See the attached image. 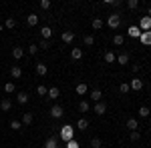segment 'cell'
Listing matches in <instances>:
<instances>
[{
	"instance_id": "obj_1",
	"label": "cell",
	"mask_w": 151,
	"mask_h": 148,
	"mask_svg": "<svg viewBox=\"0 0 151 148\" xmlns=\"http://www.w3.org/2000/svg\"><path fill=\"white\" fill-rule=\"evenodd\" d=\"M58 136L63 138L65 142H69V140H73V138H75V128H73L70 124H65L63 128H60V134H58Z\"/></svg>"
},
{
	"instance_id": "obj_2",
	"label": "cell",
	"mask_w": 151,
	"mask_h": 148,
	"mask_svg": "<svg viewBox=\"0 0 151 148\" xmlns=\"http://www.w3.org/2000/svg\"><path fill=\"white\" fill-rule=\"evenodd\" d=\"M107 24L113 28V30H117L119 26H121V14H117V12H113L109 18H107Z\"/></svg>"
},
{
	"instance_id": "obj_3",
	"label": "cell",
	"mask_w": 151,
	"mask_h": 148,
	"mask_svg": "<svg viewBox=\"0 0 151 148\" xmlns=\"http://www.w3.org/2000/svg\"><path fill=\"white\" fill-rule=\"evenodd\" d=\"M139 30L141 32H149L151 30V18L149 16H143V18L139 20Z\"/></svg>"
},
{
	"instance_id": "obj_4",
	"label": "cell",
	"mask_w": 151,
	"mask_h": 148,
	"mask_svg": "<svg viewBox=\"0 0 151 148\" xmlns=\"http://www.w3.org/2000/svg\"><path fill=\"white\" fill-rule=\"evenodd\" d=\"M50 116H52V118H60V116H63V106L55 104V106L50 108Z\"/></svg>"
},
{
	"instance_id": "obj_5",
	"label": "cell",
	"mask_w": 151,
	"mask_h": 148,
	"mask_svg": "<svg viewBox=\"0 0 151 148\" xmlns=\"http://www.w3.org/2000/svg\"><path fill=\"white\" fill-rule=\"evenodd\" d=\"M129 88H133V90H141V88H143V80H141V78H133V80H131V84H129Z\"/></svg>"
},
{
	"instance_id": "obj_6",
	"label": "cell",
	"mask_w": 151,
	"mask_h": 148,
	"mask_svg": "<svg viewBox=\"0 0 151 148\" xmlns=\"http://www.w3.org/2000/svg\"><path fill=\"white\" fill-rule=\"evenodd\" d=\"M139 40H141L145 46H151V30H149V32H141Z\"/></svg>"
},
{
	"instance_id": "obj_7",
	"label": "cell",
	"mask_w": 151,
	"mask_h": 148,
	"mask_svg": "<svg viewBox=\"0 0 151 148\" xmlns=\"http://www.w3.org/2000/svg\"><path fill=\"white\" fill-rule=\"evenodd\" d=\"M10 76L14 80H18L20 76H22V68H20V66H12V68H10Z\"/></svg>"
},
{
	"instance_id": "obj_8",
	"label": "cell",
	"mask_w": 151,
	"mask_h": 148,
	"mask_svg": "<svg viewBox=\"0 0 151 148\" xmlns=\"http://www.w3.org/2000/svg\"><path fill=\"white\" fill-rule=\"evenodd\" d=\"M95 112L99 114V116L105 114V112H107V104H105V102H95Z\"/></svg>"
},
{
	"instance_id": "obj_9",
	"label": "cell",
	"mask_w": 151,
	"mask_h": 148,
	"mask_svg": "<svg viewBox=\"0 0 151 148\" xmlns=\"http://www.w3.org/2000/svg\"><path fill=\"white\" fill-rule=\"evenodd\" d=\"M47 72H48V68H47L45 62H38V64H36V74H38V76H45Z\"/></svg>"
},
{
	"instance_id": "obj_10",
	"label": "cell",
	"mask_w": 151,
	"mask_h": 148,
	"mask_svg": "<svg viewBox=\"0 0 151 148\" xmlns=\"http://www.w3.org/2000/svg\"><path fill=\"white\" fill-rule=\"evenodd\" d=\"M58 96H60V90H58L57 86H52V88H48V98H50V100H57Z\"/></svg>"
},
{
	"instance_id": "obj_11",
	"label": "cell",
	"mask_w": 151,
	"mask_h": 148,
	"mask_svg": "<svg viewBox=\"0 0 151 148\" xmlns=\"http://www.w3.org/2000/svg\"><path fill=\"white\" fill-rule=\"evenodd\" d=\"M60 38H63V42H65V44H70V42L75 40V32H63Z\"/></svg>"
},
{
	"instance_id": "obj_12",
	"label": "cell",
	"mask_w": 151,
	"mask_h": 148,
	"mask_svg": "<svg viewBox=\"0 0 151 148\" xmlns=\"http://www.w3.org/2000/svg\"><path fill=\"white\" fill-rule=\"evenodd\" d=\"M45 148H58V136H52L47 140V144H45Z\"/></svg>"
},
{
	"instance_id": "obj_13",
	"label": "cell",
	"mask_w": 151,
	"mask_h": 148,
	"mask_svg": "<svg viewBox=\"0 0 151 148\" xmlns=\"http://www.w3.org/2000/svg\"><path fill=\"white\" fill-rule=\"evenodd\" d=\"M75 90H77L79 96H83V94H87V92H89V86H87L85 82H81V84H77V88H75Z\"/></svg>"
},
{
	"instance_id": "obj_14",
	"label": "cell",
	"mask_w": 151,
	"mask_h": 148,
	"mask_svg": "<svg viewBox=\"0 0 151 148\" xmlns=\"http://www.w3.org/2000/svg\"><path fill=\"white\" fill-rule=\"evenodd\" d=\"M12 56L16 58V60H20V58L24 56V50L20 48V46H14V48H12Z\"/></svg>"
},
{
	"instance_id": "obj_15",
	"label": "cell",
	"mask_w": 151,
	"mask_h": 148,
	"mask_svg": "<svg viewBox=\"0 0 151 148\" xmlns=\"http://www.w3.org/2000/svg\"><path fill=\"white\" fill-rule=\"evenodd\" d=\"M115 60H117V56H115V52H113V50L105 52V62H107V64H113Z\"/></svg>"
},
{
	"instance_id": "obj_16",
	"label": "cell",
	"mask_w": 151,
	"mask_h": 148,
	"mask_svg": "<svg viewBox=\"0 0 151 148\" xmlns=\"http://www.w3.org/2000/svg\"><path fill=\"white\" fill-rule=\"evenodd\" d=\"M70 58H73V60H81L83 58V50L81 48H73V50H70Z\"/></svg>"
},
{
	"instance_id": "obj_17",
	"label": "cell",
	"mask_w": 151,
	"mask_h": 148,
	"mask_svg": "<svg viewBox=\"0 0 151 148\" xmlns=\"http://www.w3.org/2000/svg\"><path fill=\"white\" fill-rule=\"evenodd\" d=\"M91 98H93L95 102H101V98H103V92L99 90V88H95V90H91Z\"/></svg>"
},
{
	"instance_id": "obj_18",
	"label": "cell",
	"mask_w": 151,
	"mask_h": 148,
	"mask_svg": "<svg viewBox=\"0 0 151 148\" xmlns=\"http://www.w3.org/2000/svg\"><path fill=\"white\" fill-rule=\"evenodd\" d=\"M16 102L18 104H26L28 102V94H26V92H18V94H16Z\"/></svg>"
},
{
	"instance_id": "obj_19",
	"label": "cell",
	"mask_w": 151,
	"mask_h": 148,
	"mask_svg": "<svg viewBox=\"0 0 151 148\" xmlns=\"http://www.w3.org/2000/svg\"><path fill=\"white\" fill-rule=\"evenodd\" d=\"M26 22H28V26H36L38 24V14H28V18H26Z\"/></svg>"
},
{
	"instance_id": "obj_20",
	"label": "cell",
	"mask_w": 151,
	"mask_h": 148,
	"mask_svg": "<svg viewBox=\"0 0 151 148\" xmlns=\"http://www.w3.org/2000/svg\"><path fill=\"white\" fill-rule=\"evenodd\" d=\"M24 126H28V124H32V112H24L22 114V120H20Z\"/></svg>"
},
{
	"instance_id": "obj_21",
	"label": "cell",
	"mask_w": 151,
	"mask_h": 148,
	"mask_svg": "<svg viewBox=\"0 0 151 148\" xmlns=\"http://www.w3.org/2000/svg\"><path fill=\"white\" fill-rule=\"evenodd\" d=\"M129 36H133V38H139V36H141L139 26H129Z\"/></svg>"
},
{
	"instance_id": "obj_22",
	"label": "cell",
	"mask_w": 151,
	"mask_h": 148,
	"mask_svg": "<svg viewBox=\"0 0 151 148\" xmlns=\"http://www.w3.org/2000/svg\"><path fill=\"white\" fill-rule=\"evenodd\" d=\"M0 108H2L4 112H8V110L12 108V102H10V98H4V100L0 102Z\"/></svg>"
},
{
	"instance_id": "obj_23",
	"label": "cell",
	"mask_w": 151,
	"mask_h": 148,
	"mask_svg": "<svg viewBox=\"0 0 151 148\" xmlns=\"http://www.w3.org/2000/svg\"><path fill=\"white\" fill-rule=\"evenodd\" d=\"M40 34H42V40H50V36H52V30H50L48 26H45V28L40 30Z\"/></svg>"
},
{
	"instance_id": "obj_24",
	"label": "cell",
	"mask_w": 151,
	"mask_h": 148,
	"mask_svg": "<svg viewBox=\"0 0 151 148\" xmlns=\"http://www.w3.org/2000/svg\"><path fill=\"white\" fill-rule=\"evenodd\" d=\"M127 128L131 130V132H133V130H137V128H139L137 120H135V118H129V120H127Z\"/></svg>"
},
{
	"instance_id": "obj_25",
	"label": "cell",
	"mask_w": 151,
	"mask_h": 148,
	"mask_svg": "<svg viewBox=\"0 0 151 148\" xmlns=\"http://www.w3.org/2000/svg\"><path fill=\"white\" fill-rule=\"evenodd\" d=\"M77 128H81V130H87V128H89V120H87V118H79V122H77Z\"/></svg>"
},
{
	"instance_id": "obj_26",
	"label": "cell",
	"mask_w": 151,
	"mask_h": 148,
	"mask_svg": "<svg viewBox=\"0 0 151 148\" xmlns=\"http://www.w3.org/2000/svg\"><path fill=\"white\" fill-rule=\"evenodd\" d=\"M117 62H119V64H127V62H129V54H127V52L119 54V56H117Z\"/></svg>"
},
{
	"instance_id": "obj_27",
	"label": "cell",
	"mask_w": 151,
	"mask_h": 148,
	"mask_svg": "<svg viewBox=\"0 0 151 148\" xmlns=\"http://www.w3.org/2000/svg\"><path fill=\"white\" fill-rule=\"evenodd\" d=\"M123 42H125L123 34H115V36H113V44H115V46H121Z\"/></svg>"
},
{
	"instance_id": "obj_28",
	"label": "cell",
	"mask_w": 151,
	"mask_h": 148,
	"mask_svg": "<svg viewBox=\"0 0 151 148\" xmlns=\"http://www.w3.org/2000/svg\"><path fill=\"white\" fill-rule=\"evenodd\" d=\"M137 114H139L141 118H147V116L151 114V110L147 108V106H141V108H139V112H137Z\"/></svg>"
},
{
	"instance_id": "obj_29",
	"label": "cell",
	"mask_w": 151,
	"mask_h": 148,
	"mask_svg": "<svg viewBox=\"0 0 151 148\" xmlns=\"http://www.w3.org/2000/svg\"><path fill=\"white\" fill-rule=\"evenodd\" d=\"M83 42H85V46H93V44H95V38H93V34H87L85 38H83Z\"/></svg>"
},
{
	"instance_id": "obj_30",
	"label": "cell",
	"mask_w": 151,
	"mask_h": 148,
	"mask_svg": "<svg viewBox=\"0 0 151 148\" xmlns=\"http://www.w3.org/2000/svg\"><path fill=\"white\" fill-rule=\"evenodd\" d=\"M91 24H93V28H95V30H101V28H103V20H101V18H95V20H93Z\"/></svg>"
},
{
	"instance_id": "obj_31",
	"label": "cell",
	"mask_w": 151,
	"mask_h": 148,
	"mask_svg": "<svg viewBox=\"0 0 151 148\" xmlns=\"http://www.w3.org/2000/svg\"><path fill=\"white\" fill-rule=\"evenodd\" d=\"M4 92H6V94H12V92H14V82H6V84H4Z\"/></svg>"
},
{
	"instance_id": "obj_32",
	"label": "cell",
	"mask_w": 151,
	"mask_h": 148,
	"mask_svg": "<svg viewBox=\"0 0 151 148\" xmlns=\"http://www.w3.org/2000/svg\"><path fill=\"white\" fill-rule=\"evenodd\" d=\"M139 138H141V134H139V132H137V130H133V132L129 134V140H131V142H137Z\"/></svg>"
},
{
	"instance_id": "obj_33",
	"label": "cell",
	"mask_w": 151,
	"mask_h": 148,
	"mask_svg": "<svg viewBox=\"0 0 151 148\" xmlns=\"http://www.w3.org/2000/svg\"><path fill=\"white\" fill-rule=\"evenodd\" d=\"M36 92H38L40 96H47V94H48V88H47V86H42V84H40V86H36Z\"/></svg>"
},
{
	"instance_id": "obj_34",
	"label": "cell",
	"mask_w": 151,
	"mask_h": 148,
	"mask_svg": "<svg viewBox=\"0 0 151 148\" xmlns=\"http://www.w3.org/2000/svg\"><path fill=\"white\" fill-rule=\"evenodd\" d=\"M10 128H12V130H20V128H22V122H20V120H12Z\"/></svg>"
},
{
	"instance_id": "obj_35",
	"label": "cell",
	"mask_w": 151,
	"mask_h": 148,
	"mask_svg": "<svg viewBox=\"0 0 151 148\" xmlns=\"http://www.w3.org/2000/svg\"><path fill=\"white\" fill-rule=\"evenodd\" d=\"M79 110H81V112H89V102H87V100H81V104H79Z\"/></svg>"
},
{
	"instance_id": "obj_36",
	"label": "cell",
	"mask_w": 151,
	"mask_h": 148,
	"mask_svg": "<svg viewBox=\"0 0 151 148\" xmlns=\"http://www.w3.org/2000/svg\"><path fill=\"white\" fill-rule=\"evenodd\" d=\"M101 138H91V148H101Z\"/></svg>"
},
{
	"instance_id": "obj_37",
	"label": "cell",
	"mask_w": 151,
	"mask_h": 148,
	"mask_svg": "<svg viewBox=\"0 0 151 148\" xmlns=\"http://www.w3.org/2000/svg\"><path fill=\"white\" fill-rule=\"evenodd\" d=\"M38 48H42V50H48V48H50V40H40V42H38Z\"/></svg>"
},
{
	"instance_id": "obj_38",
	"label": "cell",
	"mask_w": 151,
	"mask_h": 148,
	"mask_svg": "<svg viewBox=\"0 0 151 148\" xmlns=\"http://www.w3.org/2000/svg\"><path fill=\"white\" fill-rule=\"evenodd\" d=\"M14 26H16V20H14V18H8V20L4 22V28H14Z\"/></svg>"
},
{
	"instance_id": "obj_39",
	"label": "cell",
	"mask_w": 151,
	"mask_h": 148,
	"mask_svg": "<svg viewBox=\"0 0 151 148\" xmlns=\"http://www.w3.org/2000/svg\"><path fill=\"white\" fill-rule=\"evenodd\" d=\"M36 52H38V46H36V44H30V46H28V54H30V56H35Z\"/></svg>"
},
{
	"instance_id": "obj_40",
	"label": "cell",
	"mask_w": 151,
	"mask_h": 148,
	"mask_svg": "<svg viewBox=\"0 0 151 148\" xmlns=\"http://www.w3.org/2000/svg\"><path fill=\"white\" fill-rule=\"evenodd\" d=\"M129 10H135V8H137V6H139V0H129Z\"/></svg>"
},
{
	"instance_id": "obj_41",
	"label": "cell",
	"mask_w": 151,
	"mask_h": 148,
	"mask_svg": "<svg viewBox=\"0 0 151 148\" xmlns=\"http://www.w3.org/2000/svg\"><path fill=\"white\" fill-rule=\"evenodd\" d=\"M67 148H81V146H79V142L73 138V140H69V142H67Z\"/></svg>"
},
{
	"instance_id": "obj_42",
	"label": "cell",
	"mask_w": 151,
	"mask_h": 148,
	"mask_svg": "<svg viewBox=\"0 0 151 148\" xmlns=\"http://www.w3.org/2000/svg\"><path fill=\"white\" fill-rule=\"evenodd\" d=\"M40 8L42 10H48L50 8V0H40Z\"/></svg>"
},
{
	"instance_id": "obj_43",
	"label": "cell",
	"mask_w": 151,
	"mask_h": 148,
	"mask_svg": "<svg viewBox=\"0 0 151 148\" xmlns=\"http://www.w3.org/2000/svg\"><path fill=\"white\" fill-rule=\"evenodd\" d=\"M119 92H121V94H125V92H129V84H127V82H123V84L119 86Z\"/></svg>"
},
{
	"instance_id": "obj_44",
	"label": "cell",
	"mask_w": 151,
	"mask_h": 148,
	"mask_svg": "<svg viewBox=\"0 0 151 148\" xmlns=\"http://www.w3.org/2000/svg\"><path fill=\"white\" fill-rule=\"evenodd\" d=\"M131 70H133V72H139L141 66H139V64H133V66H131Z\"/></svg>"
},
{
	"instance_id": "obj_45",
	"label": "cell",
	"mask_w": 151,
	"mask_h": 148,
	"mask_svg": "<svg viewBox=\"0 0 151 148\" xmlns=\"http://www.w3.org/2000/svg\"><path fill=\"white\" fill-rule=\"evenodd\" d=\"M147 16H149V18H151V6H149V10H147Z\"/></svg>"
},
{
	"instance_id": "obj_46",
	"label": "cell",
	"mask_w": 151,
	"mask_h": 148,
	"mask_svg": "<svg viewBox=\"0 0 151 148\" xmlns=\"http://www.w3.org/2000/svg\"><path fill=\"white\" fill-rule=\"evenodd\" d=\"M2 30H4V26H2V24H0V32H2Z\"/></svg>"
}]
</instances>
